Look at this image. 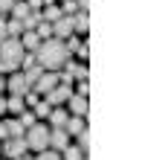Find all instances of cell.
<instances>
[{
    "label": "cell",
    "mask_w": 142,
    "mask_h": 160,
    "mask_svg": "<svg viewBox=\"0 0 142 160\" xmlns=\"http://www.w3.org/2000/svg\"><path fill=\"white\" fill-rule=\"evenodd\" d=\"M0 114H6V99L0 96Z\"/></svg>",
    "instance_id": "37"
},
{
    "label": "cell",
    "mask_w": 142,
    "mask_h": 160,
    "mask_svg": "<svg viewBox=\"0 0 142 160\" xmlns=\"http://www.w3.org/2000/svg\"><path fill=\"white\" fill-rule=\"evenodd\" d=\"M73 35V15H61L58 21L52 23V38H58V41H67Z\"/></svg>",
    "instance_id": "6"
},
{
    "label": "cell",
    "mask_w": 142,
    "mask_h": 160,
    "mask_svg": "<svg viewBox=\"0 0 142 160\" xmlns=\"http://www.w3.org/2000/svg\"><path fill=\"white\" fill-rule=\"evenodd\" d=\"M50 111H52V105H50V102H46V99H38V102H35V108H32V114L46 119V117H50Z\"/></svg>",
    "instance_id": "23"
},
{
    "label": "cell",
    "mask_w": 142,
    "mask_h": 160,
    "mask_svg": "<svg viewBox=\"0 0 142 160\" xmlns=\"http://www.w3.org/2000/svg\"><path fill=\"white\" fill-rule=\"evenodd\" d=\"M15 3H17V0H0V18L12 12V6H15Z\"/></svg>",
    "instance_id": "30"
},
{
    "label": "cell",
    "mask_w": 142,
    "mask_h": 160,
    "mask_svg": "<svg viewBox=\"0 0 142 160\" xmlns=\"http://www.w3.org/2000/svg\"><path fill=\"white\" fill-rule=\"evenodd\" d=\"M84 128H87V125H84V117H70V119H67V125H64V131H67L70 137H75V134H81Z\"/></svg>",
    "instance_id": "14"
},
{
    "label": "cell",
    "mask_w": 142,
    "mask_h": 160,
    "mask_svg": "<svg viewBox=\"0 0 142 160\" xmlns=\"http://www.w3.org/2000/svg\"><path fill=\"white\" fill-rule=\"evenodd\" d=\"M81 157H84V152L78 146H64L61 148V160H81Z\"/></svg>",
    "instance_id": "19"
},
{
    "label": "cell",
    "mask_w": 142,
    "mask_h": 160,
    "mask_svg": "<svg viewBox=\"0 0 142 160\" xmlns=\"http://www.w3.org/2000/svg\"><path fill=\"white\" fill-rule=\"evenodd\" d=\"M3 38H9V35H6V21L0 18V41H3Z\"/></svg>",
    "instance_id": "36"
},
{
    "label": "cell",
    "mask_w": 142,
    "mask_h": 160,
    "mask_svg": "<svg viewBox=\"0 0 142 160\" xmlns=\"http://www.w3.org/2000/svg\"><path fill=\"white\" fill-rule=\"evenodd\" d=\"M3 90H6V79L0 76V93H3Z\"/></svg>",
    "instance_id": "38"
},
{
    "label": "cell",
    "mask_w": 142,
    "mask_h": 160,
    "mask_svg": "<svg viewBox=\"0 0 142 160\" xmlns=\"http://www.w3.org/2000/svg\"><path fill=\"white\" fill-rule=\"evenodd\" d=\"M32 32H35V35H38V38H41V41H46V38H52V23L41 21V23H38V26H35Z\"/></svg>",
    "instance_id": "24"
},
{
    "label": "cell",
    "mask_w": 142,
    "mask_h": 160,
    "mask_svg": "<svg viewBox=\"0 0 142 160\" xmlns=\"http://www.w3.org/2000/svg\"><path fill=\"white\" fill-rule=\"evenodd\" d=\"M75 55H81V58H87V55H90V47H87V44H81V50L75 52Z\"/></svg>",
    "instance_id": "35"
},
{
    "label": "cell",
    "mask_w": 142,
    "mask_h": 160,
    "mask_svg": "<svg viewBox=\"0 0 142 160\" xmlns=\"http://www.w3.org/2000/svg\"><path fill=\"white\" fill-rule=\"evenodd\" d=\"M35 64V52H23V58H21V70H29Z\"/></svg>",
    "instance_id": "28"
},
{
    "label": "cell",
    "mask_w": 142,
    "mask_h": 160,
    "mask_svg": "<svg viewBox=\"0 0 142 160\" xmlns=\"http://www.w3.org/2000/svg\"><path fill=\"white\" fill-rule=\"evenodd\" d=\"M70 96H73V90H70V84H55L52 90H46V93H44V99L50 102L52 108H58V105H64V102H67Z\"/></svg>",
    "instance_id": "5"
},
{
    "label": "cell",
    "mask_w": 142,
    "mask_h": 160,
    "mask_svg": "<svg viewBox=\"0 0 142 160\" xmlns=\"http://www.w3.org/2000/svg\"><path fill=\"white\" fill-rule=\"evenodd\" d=\"M6 128H9V137H23L26 128L21 125V119H6Z\"/></svg>",
    "instance_id": "22"
},
{
    "label": "cell",
    "mask_w": 142,
    "mask_h": 160,
    "mask_svg": "<svg viewBox=\"0 0 142 160\" xmlns=\"http://www.w3.org/2000/svg\"><path fill=\"white\" fill-rule=\"evenodd\" d=\"M6 90L9 93H17V96H23L26 90H29V84H26L23 79V73L17 70V73H9V79H6Z\"/></svg>",
    "instance_id": "7"
},
{
    "label": "cell",
    "mask_w": 142,
    "mask_h": 160,
    "mask_svg": "<svg viewBox=\"0 0 142 160\" xmlns=\"http://www.w3.org/2000/svg\"><path fill=\"white\" fill-rule=\"evenodd\" d=\"M0 154H6L9 160L26 154V140H23V137H9L6 143H0Z\"/></svg>",
    "instance_id": "4"
},
{
    "label": "cell",
    "mask_w": 142,
    "mask_h": 160,
    "mask_svg": "<svg viewBox=\"0 0 142 160\" xmlns=\"http://www.w3.org/2000/svg\"><path fill=\"white\" fill-rule=\"evenodd\" d=\"M21 23H23V32H32L35 26L41 23V12H29V15H26V18H23Z\"/></svg>",
    "instance_id": "20"
},
{
    "label": "cell",
    "mask_w": 142,
    "mask_h": 160,
    "mask_svg": "<svg viewBox=\"0 0 142 160\" xmlns=\"http://www.w3.org/2000/svg\"><path fill=\"white\" fill-rule=\"evenodd\" d=\"M87 29H90V15L78 9V12L73 15V32H87Z\"/></svg>",
    "instance_id": "12"
},
{
    "label": "cell",
    "mask_w": 142,
    "mask_h": 160,
    "mask_svg": "<svg viewBox=\"0 0 142 160\" xmlns=\"http://www.w3.org/2000/svg\"><path fill=\"white\" fill-rule=\"evenodd\" d=\"M35 160H61V154H58V152H52V148H44V152H38Z\"/></svg>",
    "instance_id": "27"
},
{
    "label": "cell",
    "mask_w": 142,
    "mask_h": 160,
    "mask_svg": "<svg viewBox=\"0 0 142 160\" xmlns=\"http://www.w3.org/2000/svg\"><path fill=\"white\" fill-rule=\"evenodd\" d=\"M21 32H23V23L21 21H15V18L6 21V35H9V38H21Z\"/></svg>",
    "instance_id": "21"
},
{
    "label": "cell",
    "mask_w": 142,
    "mask_h": 160,
    "mask_svg": "<svg viewBox=\"0 0 142 160\" xmlns=\"http://www.w3.org/2000/svg\"><path fill=\"white\" fill-rule=\"evenodd\" d=\"M23 52H26V50L21 47V38H3V41H0V58H3V61L21 64Z\"/></svg>",
    "instance_id": "3"
},
{
    "label": "cell",
    "mask_w": 142,
    "mask_h": 160,
    "mask_svg": "<svg viewBox=\"0 0 142 160\" xmlns=\"http://www.w3.org/2000/svg\"><path fill=\"white\" fill-rule=\"evenodd\" d=\"M61 12H64V15H75V12H78V6H75V0H64Z\"/></svg>",
    "instance_id": "29"
},
{
    "label": "cell",
    "mask_w": 142,
    "mask_h": 160,
    "mask_svg": "<svg viewBox=\"0 0 142 160\" xmlns=\"http://www.w3.org/2000/svg\"><path fill=\"white\" fill-rule=\"evenodd\" d=\"M17 117H21V125H23V128H29V125H35V122H38V117L32 114V108L21 111V114H17Z\"/></svg>",
    "instance_id": "25"
},
{
    "label": "cell",
    "mask_w": 142,
    "mask_h": 160,
    "mask_svg": "<svg viewBox=\"0 0 142 160\" xmlns=\"http://www.w3.org/2000/svg\"><path fill=\"white\" fill-rule=\"evenodd\" d=\"M21 111H26V105H23V96L12 93V96L6 99V114H21Z\"/></svg>",
    "instance_id": "15"
},
{
    "label": "cell",
    "mask_w": 142,
    "mask_h": 160,
    "mask_svg": "<svg viewBox=\"0 0 142 160\" xmlns=\"http://www.w3.org/2000/svg\"><path fill=\"white\" fill-rule=\"evenodd\" d=\"M67 44L58 41V38H46L38 44V50H35V64L38 67H44V70H61L64 67V61H67Z\"/></svg>",
    "instance_id": "1"
},
{
    "label": "cell",
    "mask_w": 142,
    "mask_h": 160,
    "mask_svg": "<svg viewBox=\"0 0 142 160\" xmlns=\"http://www.w3.org/2000/svg\"><path fill=\"white\" fill-rule=\"evenodd\" d=\"M75 140H78V148H81L84 154H87V152H90V131L84 128L81 134H75Z\"/></svg>",
    "instance_id": "26"
},
{
    "label": "cell",
    "mask_w": 142,
    "mask_h": 160,
    "mask_svg": "<svg viewBox=\"0 0 142 160\" xmlns=\"http://www.w3.org/2000/svg\"><path fill=\"white\" fill-rule=\"evenodd\" d=\"M67 131H64V128H50V148H52V152H61V148L64 146H67Z\"/></svg>",
    "instance_id": "9"
},
{
    "label": "cell",
    "mask_w": 142,
    "mask_h": 160,
    "mask_svg": "<svg viewBox=\"0 0 142 160\" xmlns=\"http://www.w3.org/2000/svg\"><path fill=\"white\" fill-rule=\"evenodd\" d=\"M64 12H61V6H44L41 9V21H46V23H55V21H58V18H61Z\"/></svg>",
    "instance_id": "16"
},
{
    "label": "cell",
    "mask_w": 142,
    "mask_h": 160,
    "mask_svg": "<svg viewBox=\"0 0 142 160\" xmlns=\"http://www.w3.org/2000/svg\"><path fill=\"white\" fill-rule=\"evenodd\" d=\"M67 105H70V114L73 117H84V114H87V96H78V93H73V96L67 99Z\"/></svg>",
    "instance_id": "8"
},
{
    "label": "cell",
    "mask_w": 142,
    "mask_h": 160,
    "mask_svg": "<svg viewBox=\"0 0 142 160\" xmlns=\"http://www.w3.org/2000/svg\"><path fill=\"white\" fill-rule=\"evenodd\" d=\"M75 93H78V96H87V93H90V82H78Z\"/></svg>",
    "instance_id": "31"
},
{
    "label": "cell",
    "mask_w": 142,
    "mask_h": 160,
    "mask_svg": "<svg viewBox=\"0 0 142 160\" xmlns=\"http://www.w3.org/2000/svg\"><path fill=\"white\" fill-rule=\"evenodd\" d=\"M75 6H78L81 12H87V9H90V0H75Z\"/></svg>",
    "instance_id": "34"
},
{
    "label": "cell",
    "mask_w": 142,
    "mask_h": 160,
    "mask_svg": "<svg viewBox=\"0 0 142 160\" xmlns=\"http://www.w3.org/2000/svg\"><path fill=\"white\" fill-rule=\"evenodd\" d=\"M15 160H29V157H26V154H21V157H15Z\"/></svg>",
    "instance_id": "39"
},
{
    "label": "cell",
    "mask_w": 142,
    "mask_h": 160,
    "mask_svg": "<svg viewBox=\"0 0 142 160\" xmlns=\"http://www.w3.org/2000/svg\"><path fill=\"white\" fill-rule=\"evenodd\" d=\"M29 12H32V9H29V6H26V0H17V3L12 6V12H9V15H12V18H15V21H23V18H26V15H29Z\"/></svg>",
    "instance_id": "17"
},
{
    "label": "cell",
    "mask_w": 142,
    "mask_h": 160,
    "mask_svg": "<svg viewBox=\"0 0 142 160\" xmlns=\"http://www.w3.org/2000/svg\"><path fill=\"white\" fill-rule=\"evenodd\" d=\"M81 160H84V157H81Z\"/></svg>",
    "instance_id": "40"
},
{
    "label": "cell",
    "mask_w": 142,
    "mask_h": 160,
    "mask_svg": "<svg viewBox=\"0 0 142 160\" xmlns=\"http://www.w3.org/2000/svg\"><path fill=\"white\" fill-rule=\"evenodd\" d=\"M26 6H29L32 12H41V9H44V0H26Z\"/></svg>",
    "instance_id": "32"
},
{
    "label": "cell",
    "mask_w": 142,
    "mask_h": 160,
    "mask_svg": "<svg viewBox=\"0 0 142 160\" xmlns=\"http://www.w3.org/2000/svg\"><path fill=\"white\" fill-rule=\"evenodd\" d=\"M9 140V128H6V122H0V143H6Z\"/></svg>",
    "instance_id": "33"
},
{
    "label": "cell",
    "mask_w": 142,
    "mask_h": 160,
    "mask_svg": "<svg viewBox=\"0 0 142 160\" xmlns=\"http://www.w3.org/2000/svg\"><path fill=\"white\" fill-rule=\"evenodd\" d=\"M46 119H50V128H64L70 117H67V111L58 105V108H52V111H50V117H46Z\"/></svg>",
    "instance_id": "10"
},
{
    "label": "cell",
    "mask_w": 142,
    "mask_h": 160,
    "mask_svg": "<svg viewBox=\"0 0 142 160\" xmlns=\"http://www.w3.org/2000/svg\"><path fill=\"white\" fill-rule=\"evenodd\" d=\"M64 70H67L73 79H78V82H87V79H90L87 67H81V64H75V61H64Z\"/></svg>",
    "instance_id": "11"
},
{
    "label": "cell",
    "mask_w": 142,
    "mask_h": 160,
    "mask_svg": "<svg viewBox=\"0 0 142 160\" xmlns=\"http://www.w3.org/2000/svg\"><path fill=\"white\" fill-rule=\"evenodd\" d=\"M38 44H41V38H38L35 32H21V47H23L26 52H35Z\"/></svg>",
    "instance_id": "13"
},
{
    "label": "cell",
    "mask_w": 142,
    "mask_h": 160,
    "mask_svg": "<svg viewBox=\"0 0 142 160\" xmlns=\"http://www.w3.org/2000/svg\"><path fill=\"white\" fill-rule=\"evenodd\" d=\"M21 73H23L26 84H29V88H35V82H38V76H41V73H44V67H38V64H32L29 70H21Z\"/></svg>",
    "instance_id": "18"
},
{
    "label": "cell",
    "mask_w": 142,
    "mask_h": 160,
    "mask_svg": "<svg viewBox=\"0 0 142 160\" xmlns=\"http://www.w3.org/2000/svg\"><path fill=\"white\" fill-rule=\"evenodd\" d=\"M26 148H32V152H44V148H50V125H44V122H35V125L26 128Z\"/></svg>",
    "instance_id": "2"
}]
</instances>
